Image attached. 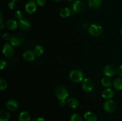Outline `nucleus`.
<instances>
[{"instance_id": "nucleus-1", "label": "nucleus", "mask_w": 122, "mask_h": 121, "mask_svg": "<svg viewBox=\"0 0 122 121\" xmlns=\"http://www.w3.org/2000/svg\"><path fill=\"white\" fill-rule=\"evenodd\" d=\"M83 78H84V74L81 70H73L69 74V78L73 83H80L83 80Z\"/></svg>"}, {"instance_id": "nucleus-2", "label": "nucleus", "mask_w": 122, "mask_h": 121, "mask_svg": "<svg viewBox=\"0 0 122 121\" xmlns=\"http://www.w3.org/2000/svg\"><path fill=\"white\" fill-rule=\"evenodd\" d=\"M88 32L91 36L93 37H98L101 35L102 33V28L98 24H93L89 26Z\"/></svg>"}, {"instance_id": "nucleus-3", "label": "nucleus", "mask_w": 122, "mask_h": 121, "mask_svg": "<svg viewBox=\"0 0 122 121\" xmlns=\"http://www.w3.org/2000/svg\"><path fill=\"white\" fill-rule=\"evenodd\" d=\"M56 96L60 100H66L69 96V92L66 88L63 86H59L56 90Z\"/></svg>"}, {"instance_id": "nucleus-4", "label": "nucleus", "mask_w": 122, "mask_h": 121, "mask_svg": "<svg viewBox=\"0 0 122 121\" xmlns=\"http://www.w3.org/2000/svg\"><path fill=\"white\" fill-rule=\"evenodd\" d=\"M82 89L86 92H91L94 89V82L90 78H85L83 79V82H82Z\"/></svg>"}, {"instance_id": "nucleus-5", "label": "nucleus", "mask_w": 122, "mask_h": 121, "mask_svg": "<svg viewBox=\"0 0 122 121\" xmlns=\"http://www.w3.org/2000/svg\"><path fill=\"white\" fill-rule=\"evenodd\" d=\"M85 4L82 1L77 0L75 1L72 4V13L75 14L76 13H82L85 9Z\"/></svg>"}, {"instance_id": "nucleus-6", "label": "nucleus", "mask_w": 122, "mask_h": 121, "mask_svg": "<svg viewBox=\"0 0 122 121\" xmlns=\"http://www.w3.org/2000/svg\"><path fill=\"white\" fill-rule=\"evenodd\" d=\"M10 42L11 44L14 46H20L24 42V38L21 34H14L11 37Z\"/></svg>"}, {"instance_id": "nucleus-7", "label": "nucleus", "mask_w": 122, "mask_h": 121, "mask_svg": "<svg viewBox=\"0 0 122 121\" xmlns=\"http://www.w3.org/2000/svg\"><path fill=\"white\" fill-rule=\"evenodd\" d=\"M104 109L106 112L108 113H112L116 110V104L115 102L112 100H107L104 103L103 105Z\"/></svg>"}, {"instance_id": "nucleus-8", "label": "nucleus", "mask_w": 122, "mask_h": 121, "mask_svg": "<svg viewBox=\"0 0 122 121\" xmlns=\"http://www.w3.org/2000/svg\"><path fill=\"white\" fill-rule=\"evenodd\" d=\"M2 53L6 57H11L14 53L13 45L8 43L5 44L2 48Z\"/></svg>"}, {"instance_id": "nucleus-9", "label": "nucleus", "mask_w": 122, "mask_h": 121, "mask_svg": "<svg viewBox=\"0 0 122 121\" xmlns=\"http://www.w3.org/2000/svg\"><path fill=\"white\" fill-rule=\"evenodd\" d=\"M116 72H117V70L115 66L113 65H107L104 68L103 70V74L104 75L108 77H113Z\"/></svg>"}, {"instance_id": "nucleus-10", "label": "nucleus", "mask_w": 122, "mask_h": 121, "mask_svg": "<svg viewBox=\"0 0 122 121\" xmlns=\"http://www.w3.org/2000/svg\"><path fill=\"white\" fill-rule=\"evenodd\" d=\"M37 4L35 1H29L25 6V10L29 14H33L36 11Z\"/></svg>"}, {"instance_id": "nucleus-11", "label": "nucleus", "mask_w": 122, "mask_h": 121, "mask_svg": "<svg viewBox=\"0 0 122 121\" xmlns=\"http://www.w3.org/2000/svg\"><path fill=\"white\" fill-rule=\"evenodd\" d=\"M36 58V54L35 52L32 51H26L23 54V58L24 60L27 62H32Z\"/></svg>"}, {"instance_id": "nucleus-12", "label": "nucleus", "mask_w": 122, "mask_h": 121, "mask_svg": "<svg viewBox=\"0 0 122 121\" xmlns=\"http://www.w3.org/2000/svg\"><path fill=\"white\" fill-rule=\"evenodd\" d=\"M19 26L21 30L23 31H27L30 28L31 23L27 19H23L19 21Z\"/></svg>"}, {"instance_id": "nucleus-13", "label": "nucleus", "mask_w": 122, "mask_h": 121, "mask_svg": "<svg viewBox=\"0 0 122 121\" xmlns=\"http://www.w3.org/2000/svg\"><path fill=\"white\" fill-rule=\"evenodd\" d=\"M6 106L8 110L11 111H14L19 107V103L15 100H10L6 103Z\"/></svg>"}, {"instance_id": "nucleus-14", "label": "nucleus", "mask_w": 122, "mask_h": 121, "mask_svg": "<svg viewBox=\"0 0 122 121\" xmlns=\"http://www.w3.org/2000/svg\"><path fill=\"white\" fill-rule=\"evenodd\" d=\"M5 26L7 29L10 30H14L16 29L18 26V23L14 20H9L6 22Z\"/></svg>"}, {"instance_id": "nucleus-15", "label": "nucleus", "mask_w": 122, "mask_h": 121, "mask_svg": "<svg viewBox=\"0 0 122 121\" xmlns=\"http://www.w3.org/2000/svg\"><path fill=\"white\" fill-rule=\"evenodd\" d=\"M114 91L110 88H107L102 93V96L105 99H110L114 96Z\"/></svg>"}, {"instance_id": "nucleus-16", "label": "nucleus", "mask_w": 122, "mask_h": 121, "mask_svg": "<svg viewBox=\"0 0 122 121\" xmlns=\"http://www.w3.org/2000/svg\"><path fill=\"white\" fill-rule=\"evenodd\" d=\"M84 117L86 121H97V116L92 112H87L84 115Z\"/></svg>"}, {"instance_id": "nucleus-17", "label": "nucleus", "mask_w": 122, "mask_h": 121, "mask_svg": "<svg viewBox=\"0 0 122 121\" xmlns=\"http://www.w3.org/2000/svg\"><path fill=\"white\" fill-rule=\"evenodd\" d=\"M102 0H88V5L92 8H97L101 6Z\"/></svg>"}, {"instance_id": "nucleus-18", "label": "nucleus", "mask_w": 122, "mask_h": 121, "mask_svg": "<svg viewBox=\"0 0 122 121\" xmlns=\"http://www.w3.org/2000/svg\"><path fill=\"white\" fill-rule=\"evenodd\" d=\"M72 13V11L71 9L69 8H63L60 11V15L61 17L63 18H67L69 17L71 14Z\"/></svg>"}, {"instance_id": "nucleus-19", "label": "nucleus", "mask_w": 122, "mask_h": 121, "mask_svg": "<svg viewBox=\"0 0 122 121\" xmlns=\"http://www.w3.org/2000/svg\"><path fill=\"white\" fill-rule=\"evenodd\" d=\"M10 117V115L5 110H0V121H8Z\"/></svg>"}, {"instance_id": "nucleus-20", "label": "nucleus", "mask_w": 122, "mask_h": 121, "mask_svg": "<svg viewBox=\"0 0 122 121\" xmlns=\"http://www.w3.org/2000/svg\"><path fill=\"white\" fill-rule=\"evenodd\" d=\"M30 116L27 112L23 111L20 113L19 115V121H30Z\"/></svg>"}, {"instance_id": "nucleus-21", "label": "nucleus", "mask_w": 122, "mask_h": 121, "mask_svg": "<svg viewBox=\"0 0 122 121\" xmlns=\"http://www.w3.org/2000/svg\"><path fill=\"white\" fill-rule=\"evenodd\" d=\"M67 104H68L70 107L75 109L79 105V102L76 98H70L67 101Z\"/></svg>"}, {"instance_id": "nucleus-22", "label": "nucleus", "mask_w": 122, "mask_h": 121, "mask_svg": "<svg viewBox=\"0 0 122 121\" xmlns=\"http://www.w3.org/2000/svg\"><path fill=\"white\" fill-rule=\"evenodd\" d=\"M113 87L117 90H122V78H116L113 83Z\"/></svg>"}, {"instance_id": "nucleus-23", "label": "nucleus", "mask_w": 122, "mask_h": 121, "mask_svg": "<svg viewBox=\"0 0 122 121\" xmlns=\"http://www.w3.org/2000/svg\"><path fill=\"white\" fill-rule=\"evenodd\" d=\"M44 49L43 48L42 46H41V45H37L35 47V53L36 55L38 56H41V55L43 54L44 53Z\"/></svg>"}, {"instance_id": "nucleus-24", "label": "nucleus", "mask_w": 122, "mask_h": 121, "mask_svg": "<svg viewBox=\"0 0 122 121\" xmlns=\"http://www.w3.org/2000/svg\"><path fill=\"white\" fill-rule=\"evenodd\" d=\"M101 84L104 87H110L112 86L111 81L108 78H106V77L101 79Z\"/></svg>"}, {"instance_id": "nucleus-25", "label": "nucleus", "mask_w": 122, "mask_h": 121, "mask_svg": "<svg viewBox=\"0 0 122 121\" xmlns=\"http://www.w3.org/2000/svg\"><path fill=\"white\" fill-rule=\"evenodd\" d=\"M7 87V82L3 79H0V90L1 91L5 90Z\"/></svg>"}, {"instance_id": "nucleus-26", "label": "nucleus", "mask_w": 122, "mask_h": 121, "mask_svg": "<svg viewBox=\"0 0 122 121\" xmlns=\"http://www.w3.org/2000/svg\"><path fill=\"white\" fill-rule=\"evenodd\" d=\"M70 121H83L82 119L78 114H73L70 118Z\"/></svg>"}, {"instance_id": "nucleus-27", "label": "nucleus", "mask_w": 122, "mask_h": 121, "mask_svg": "<svg viewBox=\"0 0 122 121\" xmlns=\"http://www.w3.org/2000/svg\"><path fill=\"white\" fill-rule=\"evenodd\" d=\"M23 13L21 11L18 10L15 13V17L17 19L20 20L23 19Z\"/></svg>"}, {"instance_id": "nucleus-28", "label": "nucleus", "mask_w": 122, "mask_h": 121, "mask_svg": "<svg viewBox=\"0 0 122 121\" xmlns=\"http://www.w3.org/2000/svg\"><path fill=\"white\" fill-rule=\"evenodd\" d=\"M7 62L5 60H1V62H0V69L3 70L4 68H5L7 66Z\"/></svg>"}, {"instance_id": "nucleus-29", "label": "nucleus", "mask_w": 122, "mask_h": 121, "mask_svg": "<svg viewBox=\"0 0 122 121\" xmlns=\"http://www.w3.org/2000/svg\"><path fill=\"white\" fill-rule=\"evenodd\" d=\"M37 4L39 6H44L45 4L46 1L45 0H36Z\"/></svg>"}, {"instance_id": "nucleus-30", "label": "nucleus", "mask_w": 122, "mask_h": 121, "mask_svg": "<svg viewBox=\"0 0 122 121\" xmlns=\"http://www.w3.org/2000/svg\"><path fill=\"white\" fill-rule=\"evenodd\" d=\"M15 1H11V2H10L9 3H8V8H10V9H13V8L15 7Z\"/></svg>"}, {"instance_id": "nucleus-31", "label": "nucleus", "mask_w": 122, "mask_h": 121, "mask_svg": "<svg viewBox=\"0 0 122 121\" xmlns=\"http://www.w3.org/2000/svg\"><path fill=\"white\" fill-rule=\"evenodd\" d=\"M2 38H3L5 40H8L10 39H11L10 36V34H8V33H4V34L2 35Z\"/></svg>"}, {"instance_id": "nucleus-32", "label": "nucleus", "mask_w": 122, "mask_h": 121, "mask_svg": "<svg viewBox=\"0 0 122 121\" xmlns=\"http://www.w3.org/2000/svg\"><path fill=\"white\" fill-rule=\"evenodd\" d=\"M117 74L122 77V64L119 66V68L117 69Z\"/></svg>"}, {"instance_id": "nucleus-33", "label": "nucleus", "mask_w": 122, "mask_h": 121, "mask_svg": "<svg viewBox=\"0 0 122 121\" xmlns=\"http://www.w3.org/2000/svg\"><path fill=\"white\" fill-rule=\"evenodd\" d=\"M66 102L65 100H60V106H64L66 105Z\"/></svg>"}, {"instance_id": "nucleus-34", "label": "nucleus", "mask_w": 122, "mask_h": 121, "mask_svg": "<svg viewBox=\"0 0 122 121\" xmlns=\"http://www.w3.org/2000/svg\"><path fill=\"white\" fill-rule=\"evenodd\" d=\"M32 121H45V120L43 117H38V118L35 119Z\"/></svg>"}, {"instance_id": "nucleus-35", "label": "nucleus", "mask_w": 122, "mask_h": 121, "mask_svg": "<svg viewBox=\"0 0 122 121\" xmlns=\"http://www.w3.org/2000/svg\"><path fill=\"white\" fill-rule=\"evenodd\" d=\"M4 27V24L2 21H0V28H1V29H2Z\"/></svg>"}, {"instance_id": "nucleus-36", "label": "nucleus", "mask_w": 122, "mask_h": 121, "mask_svg": "<svg viewBox=\"0 0 122 121\" xmlns=\"http://www.w3.org/2000/svg\"><path fill=\"white\" fill-rule=\"evenodd\" d=\"M66 1H69V2H73V1H75V0H66Z\"/></svg>"}, {"instance_id": "nucleus-37", "label": "nucleus", "mask_w": 122, "mask_h": 121, "mask_svg": "<svg viewBox=\"0 0 122 121\" xmlns=\"http://www.w3.org/2000/svg\"><path fill=\"white\" fill-rule=\"evenodd\" d=\"M53 1H57V2H58V1H60L61 0H53Z\"/></svg>"}, {"instance_id": "nucleus-38", "label": "nucleus", "mask_w": 122, "mask_h": 121, "mask_svg": "<svg viewBox=\"0 0 122 121\" xmlns=\"http://www.w3.org/2000/svg\"><path fill=\"white\" fill-rule=\"evenodd\" d=\"M12 1H15H15H19V0H12Z\"/></svg>"}, {"instance_id": "nucleus-39", "label": "nucleus", "mask_w": 122, "mask_h": 121, "mask_svg": "<svg viewBox=\"0 0 122 121\" xmlns=\"http://www.w3.org/2000/svg\"><path fill=\"white\" fill-rule=\"evenodd\" d=\"M120 33H121V34H122V30H121V32H120Z\"/></svg>"}]
</instances>
